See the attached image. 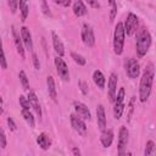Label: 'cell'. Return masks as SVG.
<instances>
[{
    "label": "cell",
    "mask_w": 156,
    "mask_h": 156,
    "mask_svg": "<svg viewBox=\"0 0 156 156\" xmlns=\"http://www.w3.org/2000/svg\"><path fill=\"white\" fill-rule=\"evenodd\" d=\"M21 113H22V116H23V118H24V121L29 124V127H34V117H33V115H32V112H30V110H22L21 111Z\"/></svg>",
    "instance_id": "23"
},
{
    "label": "cell",
    "mask_w": 156,
    "mask_h": 156,
    "mask_svg": "<svg viewBox=\"0 0 156 156\" xmlns=\"http://www.w3.org/2000/svg\"><path fill=\"white\" fill-rule=\"evenodd\" d=\"M71 57L74 60V62L76 63H78L79 66H84L85 65V58L82 56V55H79V54H77V52H74V51H72L71 52Z\"/></svg>",
    "instance_id": "27"
},
{
    "label": "cell",
    "mask_w": 156,
    "mask_h": 156,
    "mask_svg": "<svg viewBox=\"0 0 156 156\" xmlns=\"http://www.w3.org/2000/svg\"><path fill=\"white\" fill-rule=\"evenodd\" d=\"M134 100H135V99H134V96H133V98L130 99V102H129V115H128V119L130 118V115H132L133 108H134V107H133V106H134Z\"/></svg>",
    "instance_id": "39"
},
{
    "label": "cell",
    "mask_w": 156,
    "mask_h": 156,
    "mask_svg": "<svg viewBox=\"0 0 156 156\" xmlns=\"http://www.w3.org/2000/svg\"><path fill=\"white\" fill-rule=\"evenodd\" d=\"M46 84H48V93H49V96L54 100V101H57V93H56V87H55V80L51 76H48L46 77Z\"/></svg>",
    "instance_id": "18"
},
{
    "label": "cell",
    "mask_w": 156,
    "mask_h": 156,
    "mask_svg": "<svg viewBox=\"0 0 156 156\" xmlns=\"http://www.w3.org/2000/svg\"><path fill=\"white\" fill-rule=\"evenodd\" d=\"M33 63H34L35 69H40V62H39V58L35 54H33Z\"/></svg>",
    "instance_id": "36"
},
{
    "label": "cell",
    "mask_w": 156,
    "mask_h": 156,
    "mask_svg": "<svg viewBox=\"0 0 156 156\" xmlns=\"http://www.w3.org/2000/svg\"><path fill=\"white\" fill-rule=\"evenodd\" d=\"M54 1H55V2H56V4H60V2H61V1H62V0H54Z\"/></svg>",
    "instance_id": "42"
},
{
    "label": "cell",
    "mask_w": 156,
    "mask_h": 156,
    "mask_svg": "<svg viewBox=\"0 0 156 156\" xmlns=\"http://www.w3.org/2000/svg\"><path fill=\"white\" fill-rule=\"evenodd\" d=\"M69 119H71V124H72L73 129H74L78 134L85 135V133H87V126H85L84 119H83L82 117H79L78 115H71Z\"/></svg>",
    "instance_id": "8"
},
{
    "label": "cell",
    "mask_w": 156,
    "mask_h": 156,
    "mask_svg": "<svg viewBox=\"0 0 156 156\" xmlns=\"http://www.w3.org/2000/svg\"><path fill=\"white\" fill-rule=\"evenodd\" d=\"M124 111V104L121 102V104H115V107H113V116L116 119H119L122 117V113Z\"/></svg>",
    "instance_id": "25"
},
{
    "label": "cell",
    "mask_w": 156,
    "mask_h": 156,
    "mask_svg": "<svg viewBox=\"0 0 156 156\" xmlns=\"http://www.w3.org/2000/svg\"><path fill=\"white\" fill-rule=\"evenodd\" d=\"M11 32H12V37H13V41H15L17 52L20 54V56H21L22 58H24L26 55H24V49H23V40H22V37H20V34H18L17 29L15 28V26L11 27Z\"/></svg>",
    "instance_id": "11"
},
{
    "label": "cell",
    "mask_w": 156,
    "mask_h": 156,
    "mask_svg": "<svg viewBox=\"0 0 156 156\" xmlns=\"http://www.w3.org/2000/svg\"><path fill=\"white\" fill-rule=\"evenodd\" d=\"M93 80L98 85V88H100V89H104L105 88V82L106 80H105V77H104V74H102L101 71H99V69L94 71V73H93Z\"/></svg>",
    "instance_id": "21"
},
{
    "label": "cell",
    "mask_w": 156,
    "mask_h": 156,
    "mask_svg": "<svg viewBox=\"0 0 156 156\" xmlns=\"http://www.w3.org/2000/svg\"><path fill=\"white\" fill-rule=\"evenodd\" d=\"M21 37L23 40V44L26 46L27 50H33V40H32V34L29 32V29L27 27H22L21 28Z\"/></svg>",
    "instance_id": "14"
},
{
    "label": "cell",
    "mask_w": 156,
    "mask_h": 156,
    "mask_svg": "<svg viewBox=\"0 0 156 156\" xmlns=\"http://www.w3.org/2000/svg\"><path fill=\"white\" fill-rule=\"evenodd\" d=\"M82 40L87 46H93L95 44L94 30L88 23H84L82 27Z\"/></svg>",
    "instance_id": "7"
},
{
    "label": "cell",
    "mask_w": 156,
    "mask_h": 156,
    "mask_svg": "<svg viewBox=\"0 0 156 156\" xmlns=\"http://www.w3.org/2000/svg\"><path fill=\"white\" fill-rule=\"evenodd\" d=\"M150 45H151V35L146 28H141L136 34V43H135L136 55L139 57L145 56L150 49Z\"/></svg>",
    "instance_id": "2"
},
{
    "label": "cell",
    "mask_w": 156,
    "mask_h": 156,
    "mask_svg": "<svg viewBox=\"0 0 156 156\" xmlns=\"http://www.w3.org/2000/svg\"><path fill=\"white\" fill-rule=\"evenodd\" d=\"M72 154H73L74 156H79V155H80V151H79L78 147H73V149H72Z\"/></svg>",
    "instance_id": "40"
},
{
    "label": "cell",
    "mask_w": 156,
    "mask_h": 156,
    "mask_svg": "<svg viewBox=\"0 0 156 156\" xmlns=\"http://www.w3.org/2000/svg\"><path fill=\"white\" fill-rule=\"evenodd\" d=\"M108 4H110V21H113L115 17H116V13H117V4H116V0H108Z\"/></svg>",
    "instance_id": "26"
},
{
    "label": "cell",
    "mask_w": 156,
    "mask_h": 156,
    "mask_svg": "<svg viewBox=\"0 0 156 156\" xmlns=\"http://www.w3.org/2000/svg\"><path fill=\"white\" fill-rule=\"evenodd\" d=\"M52 45H54V49H55V51H56V54L58 56H63L65 55V46H63L60 37L55 32H52Z\"/></svg>",
    "instance_id": "17"
},
{
    "label": "cell",
    "mask_w": 156,
    "mask_h": 156,
    "mask_svg": "<svg viewBox=\"0 0 156 156\" xmlns=\"http://www.w3.org/2000/svg\"><path fill=\"white\" fill-rule=\"evenodd\" d=\"M18 101H20V105H21L22 110H30L32 105H30V102H29L28 98H24L23 95H21V96H20V99H18Z\"/></svg>",
    "instance_id": "28"
},
{
    "label": "cell",
    "mask_w": 156,
    "mask_h": 156,
    "mask_svg": "<svg viewBox=\"0 0 156 156\" xmlns=\"http://www.w3.org/2000/svg\"><path fill=\"white\" fill-rule=\"evenodd\" d=\"M40 4H41V11L45 16H51L50 13V10H49V6L46 4V0H40Z\"/></svg>",
    "instance_id": "31"
},
{
    "label": "cell",
    "mask_w": 156,
    "mask_h": 156,
    "mask_svg": "<svg viewBox=\"0 0 156 156\" xmlns=\"http://www.w3.org/2000/svg\"><path fill=\"white\" fill-rule=\"evenodd\" d=\"M101 145L104 147H110L112 141H113V130L112 129H104L100 136Z\"/></svg>",
    "instance_id": "16"
},
{
    "label": "cell",
    "mask_w": 156,
    "mask_h": 156,
    "mask_svg": "<svg viewBox=\"0 0 156 156\" xmlns=\"http://www.w3.org/2000/svg\"><path fill=\"white\" fill-rule=\"evenodd\" d=\"M37 143L43 150H48L50 147V145H51V140H50V138H49V135L46 133H40L37 136Z\"/></svg>",
    "instance_id": "19"
},
{
    "label": "cell",
    "mask_w": 156,
    "mask_h": 156,
    "mask_svg": "<svg viewBox=\"0 0 156 156\" xmlns=\"http://www.w3.org/2000/svg\"><path fill=\"white\" fill-rule=\"evenodd\" d=\"M136 26H138V17L133 12L128 13L127 20L124 22V30L127 35H133L134 32L136 30Z\"/></svg>",
    "instance_id": "9"
},
{
    "label": "cell",
    "mask_w": 156,
    "mask_h": 156,
    "mask_svg": "<svg viewBox=\"0 0 156 156\" xmlns=\"http://www.w3.org/2000/svg\"><path fill=\"white\" fill-rule=\"evenodd\" d=\"M18 6H20L21 15H22V21H26V18L28 17V13H29L28 0H18Z\"/></svg>",
    "instance_id": "22"
},
{
    "label": "cell",
    "mask_w": 156,
    "mask_h": 156,
    "mask_svg": "<svg viewBox=\"0 0 156 156\" xmlns=\"http://www.w3.org/2000/svg\"><path fill=\"white\" fill-rule=\"evenodd\" d=\"M55 66H56V71H57L58 77L62 80L68 82L69 80V72H68V67H67L66 62L63 61L62 56H56L55 57Z\"/></svg>",
    "instance_id": "5"
},
{
    "label": "cell",
    "mask_w": 156,
    "mask_h": 156,
    "mask_svg": "<svg viewBox=\"0 0 156 156\" xmlns=\"http://www.w3.org/2000/svg\"><path fill=\"white\" fill-rule=\"evenodd\" d=\"M117 74L116 73H111L110 78H108V84H107V90H108V100L111 102L115 101L116 99V94H117Z\"/></svg>",
    "instance_id": "10"
},
{
    "label": "cell",
    "mask_w": 156,
    "mask_h": 156,
    "mask_svg": "<svg viewBox=\"0 0 156 156\" xmlns=\"http://www.w3.org/2000/svg\"><path fill=\"white\" fill-rule=\"evenodd\" d=\"M18 77H20V80H21V84H22L23 89H24L26 91H28V90H29V82H28V78H27L26 72H24V71H20Z\"/></svg>",
    "instance_id": "24"
},
{
    "label": "cell",
    "mask_w": 156,
    "mask_h": 156,
    "mask_svg": "<svg viewBox=\"0 0 156 156\" xmlns=\"http://www.w3.org/2000/svg\"><path fill=\"white\" fill-rule=\"evenodd\" d=\"M7 124H9V128H10V130L15 132V130L17 129V127H16V123L13 122V119H12L11 117H7Z\"/></svg>",
    "instance_id": "35"
},
{
    "label": "cell",
    "mask_w": 156,
    "mask_h": 156,
    "mask_svg": "<svg viewBox=\"0 0 156 156\" xmlns=\"http://www.w3.org/2000/svg\"><path fill=\"white\" fill-rule=\"evenodd\" d=\"M129 140V132L126 127H121L118 133V155H124Z\"/></svg>",
    "instance_id": "6"
},
{
    "label": "cell",
    "mask_w": 156,
    "mask_h": 156,
    "mask_svg": "<svg viewBox=\"0 0 156 156\" xmlns=\"http://www.w3.org/2000/svg\"><path fill=\"white\" fill-rule=\"evenodd\" d=\"M7 2H9V6H10L11 12L15 13L16 10H17V6H18V0H7Z\"/></svg>",
    "instance_id": "32"
},
{
    "label": "cell",
    "mask_w": 156,
    "mask_h": 156,
    "mask_svg": "<svg viewBox=\"0 0 156 156\" xmlns=\"http://www.w3.org/2000/svg\"><path fill=\"white\" fill-rule=\"evenodd\" d=\"M85 1L88 2V5H90L94 9H99L100 7V4L98 2V0H85Z\"/></svg>",
    "instance_id": "37"
},
{
    "label": "cell",
    "mask_w": 156,
    "mask_h": 156,
    "mask_svg": "<svg viewBox=\"0 0 156 156\" xmlns=\"http://www.w3.org/2000/svg\"><path fill=\"white\" fill-rule=\"evenodd\" d=\"M61 2H62V5H63V6H66V7H67V6L71 4V0H62Z\"/></svg>",
    "instance_id": "41"
},
{
    "label": "cell",
    "mask_w": 156,
    "mask_h": 156,
    "mask_svg": "<svg viewBox=\"0 0 156 156\" xmlns=\"http://www.w3.org/2000/svg\"><path fill=\"white\" fill-rule=\"evenodd\" d=\"M0 146H1V149L6 147V135H5L4 129H1V132H0Z\"/></svg>",
    "instance_id": "33"
},
{
    "label": "cell",
    "mask_w": 156,
    "mask_h": 156,
    "mask_svg": "<svg viewBox=\"0 0 156 156\" xmlns=\"http://www.w3.org/2000/svg\"><path fill=\"white\" fill-rule=\"evenodd\" d=\"M124 94H126V91H124V88H121L119 90H118V93L116 94V99H115V104H121V102H123L124 101Z\"/></svg>",
    "instance_id": "30"
},
{
    "label": "cell",
    "mask_w": 156,
    "mask_h": 156,
    "mask_svg": "<svg viewBox=\"0 0 156 156\" xmlns=\"http://www.w3.org/2000/svg\"><path fill=\"white\" fill-rule=\"evenodd\" d=\"M124 68H126L127 76L129 78H132V79L136 78L139 76V73H140V66H139L138 61L134 60V58H130V57L124 60Z\"/></svg>",
    "instance_id": "4"
},
{
    "label": "cell",
    "mask_w": 156,
    "mask_h": 156,
    "mask_svg": "<svg viewBox=\"0 0 156 156\" xmlns=\"http://www.w3.org/2000/svg\"><path fill=\"white\" fill-rule=\"evenodd\" d=\"M154 78H155V67L152 63H147L143 72L140 84H139V99L141 102H145L149 99L152 83H154Z\"/></svg>",
    "instance_id": "1"
},
{
    "label": "cell",
    "mask_w": 156,
    "mask_h": 156,
    "mask_svg": "<svg viewBox=\"0 0 156 156\" xmlns=\"http://www.w3.org/2000/svg\"><path fill=\"white\" fill-rule=\"evenodd\" d=\"M154 150H155V143H154L152 140H149V141L146 143V145H145L144 155H145V156H149V155H151V154L154 152Z\"/></svg>",
    "instance_id": "29"
},
{
    "label": "cell",
    "mask_w": 156,
    "mask_h": 156,
    "mask_svg": "<svg viewBox=\"0 0 156 156\" xmlns=\"http://www.w3.org/2000/svg\"><path fill=\"white\" fill-rule=\"evenodd\" d=\"M124 24L122 22H117L113 32V51L116 55H121L123 52V45H124Z\"/></svg>",
    "instance_id": "3"
},
{
    "label": "cell",
    "mask_w": 156,
    "mask_h": 156,
    "mask_svg": "<svg viewBox=\"0 0 156 156\" xmlns=\"http://www.w3.org/2000/svg\"><path fill=\"white\" fill-rule=\"evenodd\" d=\"M96 121H98V127L101 130H104L106 128V115L102 105H98L96 107Z\"/></svg>",
    "instance_id": "15"
},
{
    "label": "cell",
    "mask_w": 156,
    "mask_h": 156,
    "mask_svg": "<svg viewBox=\"0 0 156 156\" xmlns=\"http://www.w3.org/2000/svg\"><path fill=\"white\" fill-rule=\"evenodd\" d=\"M78 85H79V88H80L82 93H83L84 95H87V94H88V84H87L84 80H79Z\"/></svg>",
    "instance_id": "34"
},
{
    "label": "cell",
    "mask_w": 156,
    "mask_h": 156,
    "mask_svg": "<svg viewBox=\"0 0 156 156\" xmlns=\"http://www.w3.org/2000/svg\"><path fill=\"white\" fill-rule=\"evenodd\" d=\"M73 107H74L76 113H77L79 117H82L83 119H88V121L90 119V117H91L90 111H89V108H88L83 102L74 101V102H73Z\"/></svg>",
    "instance_id": "12"
},
{
    "label": "cell",
    "mask_w": 156,
    "mask_h": 156,
    "mask_svg": "<svg viewBox=\"0 0 156 156\" xmlns=\"http://www.w3.org/2000/svg\"><path fill=\"white\" fill-rule=\"evenodd\" d=\"M1 68L2 69H6L7 68V65H6V56H5V51L2 50V56H1Z\"/></svg>",
    "instance_id": "38"
},
{
    "label": "cell",
    "mask_w": 156,
    "mask_h": 156,
    "mask_svg": "<svg viewBox=\"0 0 156 156\" xmlns=\"http://www.w3.org/2000/svg\"><path fill=\"white\" fill-rule=\"evenodd\" d=\"M27 98H28V100H29V102H30L32 107H33V108H34V111L37 112V115H38L39 117H41V107H40L39 100H38V98H37L35 93H34L32 89H29V90L27 91Z\"/></svg>",
    "instance_id": "13"
},
{
    "label": "cell",
    "mask_w": 156,
    "mask_h": 156,
    "mask_svg": "<svg viewBox=\"0 0 156 156\" xmlns=\"http://www.w3.org/2000/svg\"><path fill=\"white\" fill-rule=\"evenodd\" d=\"M73 13L77 16V17H82L87 13V7L84 5V2L82 0H77L74 1L73 4Z\"/></svg>",
    "instance_id": "20"
}]
</instances>
